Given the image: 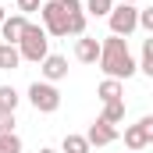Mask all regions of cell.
<instances>
[{
	"instance_id": "obj_24",
	"label": "cell",
	"mask_w": 153,
	"mask_h": 153,
	"mask_svg": "<svg viewBox=\"0 0 153 153\" xmlns=\"http://www.w3.org/2000/svg\"><path fill=\"white\" fill-rule=\"evenodd\" d=\"M4 18H7V11H4V4H0V22H4Z\"/></svg>"
},
{
	"instance_id": "obj_12",
	"label": "cell",
	"mask_w": 153,
	"mask_h": 153,
	"mask_svg": "<svg viewBox=\"0 0 153 153\" xmlns=\"http://www.w3.org/2000/svg\"><path fill=\"white\" fill-rule=\"evenodd\" d=\"M96 96H100V103L125 100V82H117V78H103V82L96 85Z\"/></svg>"
},
{
	"instance_id": "obj_5",
	"label": "cell",
	"mask_w": 153,
	"mask_h": 153,
	"mask_svg": "<svg viewBox=\"0 0 153 153\" xmlns=\"http://www.w3.org/2000/svg\"><path fill=\"white\" fill-rule=\"evenodd\" d=\"M29 103H32V111H39V114H53L61 107V89L53 82H32L29 85Z\"/></svg>"
},
{
	"instance_id": "obj_8",
	"label": "cell",
	"mask_w": 153,
	"mask_h": 153,
	"mask_svg": "<svg viewBox=\"0 0 153 153\" xmlns=\"http://www.w3.org/2000/svg\"><path fill=\"white\" fill-rule=\"evenodd\" d=\"M39 71H43V82H61V78H68V61L61 53H46L39 61Z\"/></svg>"
},
{
	"instance_id": "obj_9",
	"label": "cell",
	"mask_w": 153,
	"mask_h": 153,
	"mask_svg": "<svg viewBox=\"0 0 153 153\" xmlns=\"http://www.w3.org/2000/svg\"><path fill=\"white\" fill-rule=\"evenodd\" d=\"M25 25H29V18H25V14H7V18L0 22V32H4V43L18 46V39H22V32H25Z\"/></svg>"
},
{
	"instance_id": "obj_25",
	"label": "cell",
	"mask_w": 153,
	"mask_h": 153,
	"mask_svg": "<svg viewBox=\"0 0 153 153\" xmlns=\"http://www.w3.org/2000/svg\"><path fill=\"white\" fill-rule=\"evenodd\" d=\"M121 4H139V0H121Z\"/></svg>"
},
{
	"instance_id": "obj_23",
	"label": "cell",
	"mask_w": 153,
	"mask_h": 153,
	"mask_svg": "<svg viewBox=\"0 0 153 153\" xmlns=\"http://www.w3.org/2000/svg\"><path fill=\"white\" fill-rule=\"evenodd\" d=\"M39 153H61V150H53V146H43V150H39Z\"/></svg>"
},
{
	"instance_id": "obj_13",
	"label": "cell",
	"mask_w": 153,
	"mask_h": 153,
	"mask_svg": "<svg viewBox=\"0 0 153 153\" xmlns=\"http://www.w3.org/2000/svg\"><path fill=\"white\" fill-rule=\"evenodd\" d=\"M22 64V53H18V46H11V43H0V71H14Z\"/></svg>"
},
{
	"instance_id": "obj_21",
	"label": "cell",
	"mask_w": 153,
	"mask_h": 153,
	"mask_svg": "<svg viewBox=\"0 0 153 153\" xmlns=\"http://www.w3.org/2000/svg\"><path fill=\"white\" fill-rule=\"evenodd\" d=\"M14 4H18V14H25V18L32 11H39V0H14Z\"/></svg>"
},
{
	"instance_id": "obj_6",
	"label": "cell",
	"mask_w": 153,
	"mask_h": 153,
	"mask_svg": "<svg viewBox=\"0 0 153 153\" xmlns=\"http://www.w3.org/2000/svg\"><path fill=\"white\" fill-rule=\"evenodd\" d=\"M150 143H153V117H150V114L139 117L135 125H128V128H125V146H128L132 153H143Z\"/></svg>"
},
{
	"instance_id": "obj_4",
	"label": "cell",
	"mask_w": 153,
	"mask_h": 153,
	"mask_svg": "<svg viewBox=\"0 0 153 153\" xmlns=\"http://www.w3.org/2000/svg\"><path fill=\"white\" fill-rule=\"evenodd\" d=\"M107 22H111V36L128 39L139 29V7H135V4H117V7H111Z\"/></svg>"
},
{
	"instance_id": "obj_2",
	"label": "cell",
	"mask_w": 153,
	"mask_h": 153,
	"mask_svg": "<svg viewBox=\"0 0 153 153\" xmlns=\"http://www.w3.org/2000/svg\"><path fill=\"white\" fill-rule=\"evenodd\" d=\"M18 53H22V61H32V64H39L46 53H50V36L43 32V25H25V32H22V39H18Z\"/></svg>"
},
{
	"instance_id": "obj_22",
	"label": "cell",
	"mask_w": 153,
	"mask_h": 153,
	"mask_svg": "<svg viewBox=\"0 0 153 153\" xmlns=\"http://www.w3.org/2000/svg\"><path fill=\"white\" fill-rule=\"evenodd\" d=\"M139 29L153 32V11H139Z\"/></svg>"
},
{
	"instance_id": "obj_16",
	"label": "cell",
	"mask_w": 153,
	"mask_h": 153,
	"mask_svg": "<svg viewBox=\"0 0 153 153\" xmlns=\"http://www.w3.org/2000/svg\"><path fill=\"white\" fill-rule=\"evenodd\" d=\"M135 71H143V75L153 78V39H146V43H143V57H139Z\"/></svg>"
},
{
	"instance_id": "obj_15",
	"label": "cell",
	"mask_w": 153,
	"mask_h": 153,
	"mask_svg": "<svg viewBox=\"0 0 153 153\" xmlns=\"http://www.w3.org/2000/svg\"><path fill=\"white\" fill-rule=\"evenodd\" d=\"M93 146L85 143V135H64V143H61V153H89Z\"/></svg>"
},
{
	"instance_id": "obj_19",
	"label": "cell",
	"mask_w": 153,
	"mask_h": 153,
	"mask_svg": "<svg viewBox=\"0 0 153 153\" xmlns=\"http://www.w3.org/2000/svg\"><path fill=\"white\" fill-rule=\"evenodd\" d=\"M0 153H22V139L11 132V135H0Z\"/></svg>"
},
{
	"instance_id": "obj_14",
	"label": "cell",
	"mask_w": 153,
	"mask_h": 153,
	"mask_svg": "<svg viewBox=\"0 0 153 153\" xmlns=\"http://www.w3.org/2000/svg\"><path fill=\"white\" fill-rule=\"evenodd\" d=\"M103 121H107V125H121V121H125V100H114V103H103Z\"/></svg>"
},
{
	"instance_id": "obj_1",
	"label": "cell",
	"mask_w": 153,
	"mask_h": 153,
	"mask_svg": "<svg viewBox=\"0 0 153 153\" xmlns=\"http://www.w3.org/2000/svg\"><path fill=\"white\" fill-rule=\"evenodd\" d=\"M100 68H103L107 78H117V82H125V78L135 75V57L128 50V39L107 36L100 43Z\"/></svg>"
},
{
	"instance_id": "obj_3",
	"label": "cell",
	"mask_w": 153,
	"mask_h": 153,
	"mask_svg": "<svg viewBox=\"0 0 153 153\" xmlns=\"http://www.w3.org/2000/svg\"><path fill=\"white\" fill-rule=\"evenodd\" d=\"M68 11H71V0H46V4H39L43 32L46 36H68Z\"/></svg>"
},
{
	"instance_id": "obj_11",
	"label": "cell",
	"mask_w": 153,
	"mask_h": 153,
	"mask_svg": "<svg viewBox=\"0 0 153 153\" xmlns=\"http://www.w3.org/2000/svg\"><path fill=\"white\" fill-rule=\"evenodd\" d=\"M85 7H82V0H71V11H68V36H85Z\"/></svg>"
},
{
	"instance_id": "obj_20",
	"label": "cell",
	"mask_w": 153,
	"mask_h": 153,
	"mask_svg": "<svg viewBox=\"0 0 153 153\" xmlns=\"http://www.w3.org/2000/svg\"><path fill=\"white\" fill-rule=\"evenodd\" d=\"M14 125H18L14 121V111H0V135H11Z\"/></svg>"
},
{
	"instance_id": "obj_17",
	"label": "cell",
	"mask_w": 153,
	"mask_h": 153,
	"mask_svg": "<svg viewBox=\"0 0 153 153\" xmlns=\"http://www.w3.org/2000/svg\"><path fill=\"white\" fill-rule=\"evenodd\" d=\"M18 89L14 85H0V111H18Z\"/></svg>"
},
{
	"instance_id": "obj_10",
	"label": "cell",
	"mask_w": 153,
	"mask_h": 153,
	"mask_svg": "<svg viewBox=\"0 0 153 153\" xmlns=\"http://www.w3.org/2000/svg\"><path fill=\"white\" fill-rule=\"evenodd\" d=\"M75 61H82V64H96V61H100V39L78 36L75 39Z\"/></svg>"
},
{
	"instance_id": "obj_7",
	"label": "cell",
	"mask_w": 153,
	"mask_h": 153,
	"mask_svg": "<svg viewBox=\"0 0 153 153\" xmlns=\"http://www.w3.org/2000/svg\"><path fill=\"white\" fill-rule=\"evenodd\" d=\"M117 125H107L103 117H96L93 125H89V132H85V143L89 146H111V143H117Z\"/></svg>"
},
{
	"instance_id": "obj_18",
	"label": "cell",
	"mask_w": 153,
	"mask_h": 153,
	"mask_svg": "<svg viewBox=\"0 0 153 153\" xmlns=\"http://www.w3.org/2000/svg\"><path fill=\"white\" fill-rule=\"evenodd\" d=\"M111 7H114V0H89V4H85V14L107 18V14H111Z\"/></svg>"
}]
</instances>
